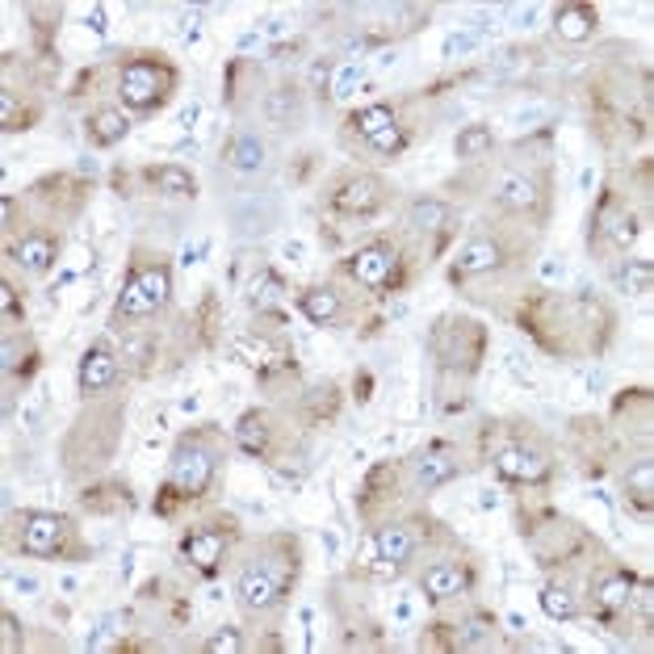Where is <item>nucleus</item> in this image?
<instances>
[{
  "instance_id": "4c0bfd02",
  "label": "nucleus",
  "mask_w": 654,
  "mask_h": 654,
  "mask_svg": "<svg viewBox=\"0 0 654 654\" xmlns=\"http://www.w3.org/2000/svg\"><path fill=\"white\" fill-rule=\"evenodd\" d=\"M34 117H38V110H34V105H25L13 89H4V93H0V126H4V131H25Z\"/></svg>"
},
{
  "instance_id": "b1692460",
  "label": "nucleus",
  "mask_w": 654,
  "mask_h": 654,
  "mask_svg": "<svg viewBox=\"0 0 654 654\" xmlns=\"http://www.w3.org/2000/svg\"><path fill=\"white\" fill-rule=\"evenodd\" d=\"M84 135H89V143L93 147H117V143L131 135V117L122 114L117 105H101V110H93L89 114V122H84Z\"/></svg>"
},
{
  "instance_id": "20e7f679",
  "label": "nucleus",
  "mask_w": 654,
  "mask_h": 654,
  "mask_svg": "<svg viewBox=\"0 0 654 654\" xmlns=\"http://www.w3.org/2000/svg\"><path fill=\"white\" fill-rule=\"evenodd\" d=\"M428 349L437 357V370L441 374H474L483 352H487V327L474 324V319H462V315H441L432 324V336H428Z\"/></svg>"
},
{
  "instance_id": "2f4dec72",
  "label": "nucleus",
  "mask_w": 654,
  "mask_h": 654,
  "mask_svg": "<svg viewBox=\"0 0 654 654\" xmlns=\"http://www.w3.org/2000/svg\"><path fill=\"white\" fill-rule=\"evenodd\" d=\"M147 181L160 189V193H168V198H198V181H193V172H185L181 164H160V168H151Z\"/></svg>"
},
{
  "instance_id": "7ed1b4c3",
  "label": "nucleus",
  "mask_w": 654,
  "mask_h": 654,
  "mask_svg": "<svg viewBox=\"0 0 654 654\" xmlns=\"http://www.w3.org/2000/svg\"><path fill=\"white\" fill-rule=\"evenodd\" d=\"M172 298V264L168 257H147L135 252V264L122 281V294L114 306V327H122V319H151L160 315Z\"/></svg>"
},
{
  "instance_id": "79ce46f5",
  "label": "nucleus",
  "mask_w": 654,
  "mask_h": 654,
  "mask_svg": "<svg viewBox=\"0 0 654 654\" xmlns=\"http://www.w3.org/2000/svg\"><path fill=\"white\" fill-rule=\"evenodd\" d=\"M239 651H244V633L232 630V625L206 638V654H239Z\"/></svg>"
},
{
  "instance_id": "9b49d317",
  "label": "nucleus",
  "mask_w": 654,
  "mask_h": 654,
  "mask_svg": "<svg viewBox=\"0 0 654 654\" xmlns=\"http://www.w3.org/2000/svg\"><path fill=\"white\" fill-rule=\"evenodd\" d=\"M490 466L504 483H516V487H538L550 478V449L545 444H529V441H508L490 453Z\"/></svg>"
},
{
  "instance_id": "cd10ccee",
  "label": "nucleus",
  "mask_w": 654,
  "mask_h": 654,
  "mask_svg": "<svg viewBox=\"0 0 654 654\" xmlns=\"http://www.w3.org/2000/svg\"><path fill=\"white\" fill-rule=\"evenodd\" d=\"M260 110H264V117H269V126L290 131V126L303 117V89H294V84H278L273 93H264Z\"/></svg>"
},
{
  "instance_id": "412c9836",
  "label": "nucleus",
  "mask_w": 654,
  "mask_h": 654,
  "mask_svg": "<svg viewBox=\"0 0 654 654\" xmlns=\"http://www.w3.org/2000/svg\"><path fill=\"white\" fill-rule=\"evenodd\" d=\"M633 587H638V575H633V571H608V575H600V579L591 584V608H596V617L608 621V625H617V617L630 612Z\"/></svg>"
},
{
  "instance_id": "473e14b6",
  "label": "nucleus",
  "mask_w": 654,
  "mask_h": 654,
  "mask_svg": "<svg viewBox=\"0 0 654 654\" xmlns=\"http://www.w3.org/2000/svg\"><path fill=\"white\" fill-rule=\"evenodd\" d=\"M612 281H617L621 294L642 298V294H651V285H654V264L651 260H621V264L612 269Z\"/></svg>"
},
{
  "instance_id": "423d86ee",
  "label": "nucleus",
  "mask_w": 654,
  "mask_h": 654,
  "mask_svg": "<svg viewBox=\"0 0 654 654\" xmlns=\"http://www.w3.org/2000/svg\"><path fill=\"white\" fill-rule=\"evenodd\" d=\"M214 470H218V449H214L211 432H189L172 449V462H168V483L181 490L185 499H202L214 483Z\"/></svg>"
},
{
  "instance_id": "5701e85b",
  "label": "nucleus",
  "mask_w": 654,
  "mask_h": 654,
  "mask_svg": "<svg viewBox=\"0 0 654 654\" xmlns=\"http://www.w3.org/2000/svg\"><path fill=\"white\" fill-rule=\"evenodd\" d=\"M298 311L315 327H336L345 319V294L336 285H306L298 294Z\"/></svg>"
},
{
  "instance_id": "a211bd4d",
  "label": "nucleus",
  "mask_w": 654,
  "mask_h": 654,
  "mask_svg": "<svg viewBox=\"0 0 654 654\" xmlns=\"http://www.w3.org/2000/svg\"><path fill=\"white\" fill-rule=\"evenodd\" d=\"M278 441H281V424L273 411H248L235 424V444L248 453V458H260V462H278Z\"/></svg>"
},
{
  "instance_id": "72a5a7b5",
  "label": "nucleus",
  "mask_w": 654,
  "mask_h": 654,
  "mask_svg": "<svg viewBox=\"0 0 654 654\" xmlns=\"http://www.w3.org/2000/svg\"><path fill=\"white\" fill-rule=\"evenodd\" d=\"M38 361H43V357H38V349H34V340H30V336H22V340L13 336V340L4 345V370H9L13 377H22V382L34 377Z\"/></svg>"
},
{
  "instance_id": "ea45409f",
  "label": "nucleus",
  "mask_w": 654,
  "mask_h": 654,
  "mask_svg": "<svg viewBox=\"0 0 654 654\" xmlns=\"http://www.w3.org/2000/svg\"><path fill=\"white\" fill-rule=\"evenodd\" d=\"M365 147H370L374 156H382V160H395V156H403V151L411 147V126H403V122H398V126L382 131V135H377L374 143H365Z\"/></svg>"
},
{
  "instance_id": "58836bf2",
  "label": "nucleus",
  "mask_w": 654,
  "mask_h": 654,
  "mask_svg": "<svg viewBox=\"0 0 654 654\" xmlns=\"http://www.w3.org/2000/svg\"><path fill=\"white\" fill-rule=\"evenodd\" d=\"M336 411H340V386H336V382H327V386L306 395V416H311V424L331 420Z\"/></svg>"
},
{
  "instance_id": "c85d7f7f",
  "label": "nucleus",
  "mask_w": 654,
  "mask_h": 654,
  "mask_svg": "<svg viewBox=\"0 0 654 654\" xmlns=\"http://www.w3.org/2000/svg\"><path fill=\"white\" fill-rule=\"evenodd\" d=\"M223 164L235 168V172H260L264 168V143L257 135H232V139L223 143Z\"/></svg>"
},
{
  "instance_id": "dca6fc26",
  "label": "nucleus",
  "mask_w": 654,
  "mask_h": 654,
  "mask_svg": "<svg viewBox=\"0 0 654 654\" xmlns=\"http://www.w3.org/2000/svg\"><path fill=\"white\" fill-rule=\"evenodd\" d=\"M591 239L600 235L605 244H612V248H630L633 239H638V214L612 193V189H605V198H600V206L591 211Z\"/></svg>"
},
{
  "instance_id": "c03bdc74",
  "label": "nucleus",
  "mask_w": 654,
  "mask_h": 654,
  "mask_svg": "<svg viewBox=\"0 0 654 654\" xmlns=\"http://www.w3.org/2000/svg\"><path fill=\"white\" fill-rule=\"evenodd\" d=\"M0 294H4V324H18V319H22V298H18V290L4 281Z\"/></svg>"
},
{
  "instance_id": "aec40b11",
  "label": "nucleus",
  "mask_w": 654,
  "mask_h": 654,
  "mask_svg": "<svg viewBox=\"0 0 654 654\" xmlns=\"http://www.w3.org/2000/svg\"><path fill=\"white\" fill-rule=\"evenodd\" d=\"M59 248H64V239L55 232H25L18 244H9V260L30 278H47L59 260Z\"/></svg>"
},
{
  "instance_id": "de8ad7c7",
  "label": "nucleus",
  "mask_w": 654,
  "mask_h": 654,
  "mask_svg": "<svg viewBox=\"0 0 654 654\" xmlns=\"http://www.w3.org/2000/svg\"><path fill=\"white\" fill-rule=\"evenodd\" d=\"M0 214H4V227H13L18 223V202L13 198H0Z\"/></svg>"
},
{
  "instance_id": "6e6552de",
  "label": "nucleus",
  "mask_w": 654,
  "mask_h": 654,
  "mask_svg": "<svg viewBox=\"0 0 654 654\" xmlns=\"http://www.w3.org/2000/svg\"><path fill=\"white\" fill-rule=\"evenodd\" d=\"M512 260H516V248L504 235L483 232L458 248V257L449 264V281L462 285V281H474V278H490V273H504Z\"/></svg>"
},
{
  "instance_id": "f8f14e48",
  "label": "nucleus",
  "mask_w": 654,
  "mask_h": 654,
  "mask_svg": "<svg viewBox=\"0 0 654 654\" xmlns=\"http://www.w3.org/2000/svg\"><path fill=\"white\" fill-rule=\"evenodd\" d=\"M235 545V525L232 520H214V525H198L181 538V559L198 571V575H218V566L227 559V550Z\"/></svg>"
},
{
  "instance_id": "a878e982",
  "label": "nucleus",
  "mask_w": 654,
  "mask_h": 654,
  "mask_svg": "<svg viewBox=\"0 0 654 654\" xmlns=\"http://www.w3.org/2000/svg\"><path fill=\"white\" fill-rule=\"evenodd\" d=\"M600 30V13L591 4H562L554 13V34L562 43H587Z\"/></svg>"
},
{
  "instance_id": "f257e3e1",
  "label": "nucleus",
  "mask_w": 654,
  "mask_h": 654,
  "mask_svg": "<svg viewBox=\"0 0 654 654\" xmlns=\"http://www.w3.org/2000/svg\"><path fill=\"white\" fill-rule=\"evenodd\" d=\"M303 575V550L294 538H269L252 559L244 562L239 579H235V596L248 617H264L273 608L285 605V591L298 584Z\"/></svg>"
},
{
  "instance_id": "7c9ffc66",
  "label": "nucleus",
  "mask_w": 654,
  "mask_h": 654,
  "mask_svg": "<svg viewBox=\"0 0 654 654\" xmlns=\"http://www.w3.org/2000/svg\"><path fill=\"white\" fill-rule=\"evenodd\" d=\"M407 227L420 235L444 232V227H449V202H441V198H420V202H411V206H407Z\"/></svg>"
},
{
  "instance_id": "37998d69",
  "label": "nucleus",
  "mask_w": 654,
  "mask_h": 654,
  "mask_svg": "<svg viewBox=\"0 0 654 654\" xmlns=\"http://www.w3.org/2000/svg\"><path fill=\"white\" fill-rule=\"evenodd\" d=\"M181 504H189L185 495L172 487V483H164L160 499H156V512H160V516H177V512H181Z\"/></svg>"
},
{
  "instance_id": "6ab92c4d",
  "label": "nucleus",
  "mask_w": 654,
  "mask_h": 654,
  "mask_svg": "<svg viewBox=\"0 0 654 654\" xmlns=\"http://www.w3.org/2000/svg\"><path fill=\"white\" fill-rule=\"evenodd\" d=\"M458 474H462V453L449 441H432L424 453H416V462H411V478H416L420 490L444 487V483H453Z\"/></svg>"
},
{
  "instance_id": "4468645a",
  "label": "nucleus",
  "mask_w": 654,
  "mask_h": 654,
  "mask_svg": "<svg viewBox=\"0 0 654 654\" xmlns=\"http://www.w3.org/2000/svg\"><path fill=\"white\" fill-rule=\"evenodd\" d=\"M232 352L248 365V370H257L260 382L294 365V357H290V349H285V340H281V336H269L264 327H244V331L232 340Z\"/></svg>"
},
{
  "instance_id": "f704fd0d",
  "label": "nucleus",
  "mask_w": 654,
  "mask_h": 654,
  "mask_svg": "<svg viewBox=\"0 0 654 654\" xmlns=\"http://www.w3.org/2000/svg\"><path fill=\"white\" fill-rule=\"evenodd\" d=\"M538 600H541V612H545V617H554V621H575V617H579V596H575L571 587L545 584Z\"/></svg>"
},
{
  "instance_id": "f03ea898",
  "label": "nucleus",
  "mask_w": 654,
  "mask_h": 654,
  "mask_svg": "<svg viewBox=\"0 0 654 654\" xmlns=\"http://www.w3.org/2000/svg\"><path fill=\"white\" fill-rule=\"evenodd\" d=\"M117 437H122V403H97L89 398V407L76 416V424L64 437V466H68L71 478L89 474V470H101L117 449Z\"/></svg>"
},
{
  "instance_id": "4be33fe9",
  "label": "nucleus",
  "mask_w": 654,
  "mask_h": 654,
  "mask_svg": "<svg viewBox=\"0 0 654 654\" xmlns=\"http://www.w3.org/2000/svg\"><path fill=\"white\" fill-rule=\"evenodd\" d=\"M80 395L84 398H97L101 391H110L117 382V357L105 345H93V349H84L80 357Z\"/></svg>"
},
{
  "instance_id": "2eb2a0df",
  "label": "nucleus",
  "mask_w": 654,
  "mask_h": 654,
  "mask_svg": "<svg viewBox=\"0 0 654 654\" xmlns=\"http://www.w3.org/2000/svg\"><path fill=\"white\" fill-rule=\"evenodd\" d=\"M71 520L59 512H25L22 516V533H18V545H22L25 559H55L64 554V545L71 541Z\"/></svg>"
},
{
  "instance_id": "c756f323",
  "label": "nucleus",
  "mask_w": 654,
  "mask_h": 654,
  "mask_svg": "<svg viewBox=\"0 0 654 654\" xmlns=\"http://www.w3.org/2000/svg\"><path fill=\"white\" fill-rule=\"evenodd\" d=\"M285 298V281L273 273V269H260L257 278L248 281V306L260 311V315H273Z\"/></svg>"
},
{
  "instance_id": "49530a36",
  "label": "nucleus",
  "mask_w": 654,
  "mask_h": 654,
  "mask_svg": "<svg viewBox=\"0 0 654 654\" xmlns=\"http://www.w3.org/2000/svg\"><path fill=\"white\" fill-rule=\"evenodd\" d=\"M327 76H331V59H319V64H315V71H311V84H315V89H324Z\"/></svg>"
},
{
  "instance_id": "ddd939ff",
  "label": "nucleus",
  "mask_w": 654,
  "mask_h": 654,
  "mask_svg": "<svg viewBox=\"0 0 654 654\" xmlns=\"http://www.w3.org/2000/svg\"><path fill=\"white\" fill-rule=\"evenodd\" d=\"M420 529L424 520H391V525H382L374 529V538H370V550H374V575H395L403 571L407 562L416 559V550H420Z\"/></svg>"
},
{
  "instance_id": "39448f33",
  "label": "nucleus",
  "mask_w": 654,
  "mask_h": 654,
  "mask_svg": "<svg viewBox=\"0 0 654 654\" xmlns=\"http://www.w3.org/2000/svg\"><path fill=\"white\" fill-rule=\"evenodd\" d=\"M172 93H177V68L164 55H139L117 76V97L126 101V110H143V114L160 110Z\"/></svg>"
},
{
  "instance_id": "bb28decb",
  "label": "nucleus",
  "mask_w": 654,
  "mask_h": 654,
  "mask_svg": "<svg viewBox=\"0 0 654 654\" xmlns=\"http://www.w3.org/2000/svg\"><path fill=\"white\" fill-rule=\"evenodd\" d=\"M80 508L93 516H117L135 508V495L126 483H93V487L80 495Z\"/></svg>"
},
{
  "instance_id": "9d476101",
  "label": "nucleus",
  "mask_w": 654,
  "mask_h": 654,
  "mask_svg": "<svg viewBox=\"0 0 654 654\" xmlns=\"http://www.w3.org/2000/svg\"><path fill=\"white\" fill-rule=\"evenodd\" d=\"M495 206L516 218H545L550 206V177L545 172H504L495 185Z\"/></svg>"
},
{
  "instance_id": "e433bc0d",
  "label": "nucleus",
  "mask_w": 654,
  "mask_h": 654,
  "mask_svg": "<svg viewBox=\"0 0 654 654\" xmlns=\"http://www.w3.org/2000/svg\"><path fill=\"white\" fill-rule=\"evenodd\" d=\"M453 151H458V160H483V156H490L495 151V135H490V126H466L462 135H458V143H453Z\"/></svg>"
},
{
  "instance_id": "c9c22d12",
  "label": "nucleus",
  "mask_w": 654,
  "mask_h": 654,
  "mask_svg": "<svg viewBox=\"0 0 654 654\" xmlns=\"http://www.w3.org/2000/svg\"><path fill=\"white\" fill-rule=\"evenodd\" d=\"M625 499H630L638 512H651L654 504V466L651 462H638L625 474Z\"/></svg>"
},
{
  "instance_id": "a19ab883",
  "label": "nucleus",
  "mask_w": 654,
  "mask_h": 654,
  "mask_svg": "<svg viewBox=\"0 0 654 654\" xmlns=\"http://www.w3.org/2000/svg\"><path fill=\"white\" fill-rule=\"evenodd\" d=\"M248 76H257V68H252L248 59H235L232 68H227V76H223V97H227V105H239V101H244Z\"/></svg>"
},
{
  "instance_id": "f3484780",
  "label": "nucleus",
  "mask_w": 654,
  "mask_h": 654,
  "mask_svg": "<svg viewBox=\"0 0 654 654\" xmlns=\"http://www.w3.org/2000/svg\"><path fill=\"white\" fill-rule=\"evenodd\" d=\"M470 587H474V566L462 559L432 562L420 575V591L432 605H449V600H462Z\"/></svg>"
},
{
  "instance_id": "1a4fd4ad",
  "label": "nucleus",
  "mask_w": 654,
  "mask_h": 654,
  "mask_svg": "<svg viewBox=\"0 0 654 654\" xmlns=\"http://www.w3.org/2000/svg\"><path fill=\"white\" fill-rule=\"evenodd\" d=\"M345 273L365 290H398L403 273H407V260L395 244H365L361 252H352L345 260Z\"/></svg>"
},
{
  "instance_id": "a18cd8bd",
  "label": "nucleus",
  "mask_w": 654,
  "mask_h": 654,
  "mask_svg": "<svg viewBox=\"0 0 654 654\" xmlns=\"http://www.w3.org/2000/svg\"><path fill=\"white\" fill-rule=\"evenodd\" d=\"M4 651H22V625L13 612H4Z\"/></svg>"
},
{
  "instance_id": "09e8293b",
  "label": "nucleus",
  "mask_w": 654,
  "mask_h": 654,
  "mask_svg": "<svg viewBox=\"0 0 654 654\" xmlns=\"http://www.w3.org/2000/svg\"><path fill=\"white\" fill-rule=\"evenodd\" d=\"M370 386H374V377H370V374H357V398H361V403L370 398Z\"/></svg>"
},
{
  "instance_id": "393cba45",
  "label": "nucleus",
  "mask_w": 654,
  "mask_h": 654,
  "mask_svg": "<svg viewBox=\"0 0 654 654\" xmlns=\"http://www.w3.org/2000/svg\"><path fill=\"white\" fill-rule=\"evenodd\" d=\"M391 126H398L395 105L377 101V105H365V110H352L349 122H345V135H349V139H361V143H374L377 135L391 131Z\"/></svg>"
},
{
  "instance_id": "0eeeda50",
  "label": "nucleus",
  "mask_w": 654,
  "mask_h": 654,
  "mask_svg": "<svg viewBox=\"0 0 654 654\" xmlns=\"http://www.w3.org/2000/svg\"><path fill=\"white\" fill-rule=\"evenodd\" d=\"M391 193L395 189L386 185L377 172H349L340 177L331 193H327V206L336 214H349V218H374L391 206Z\"/></svg>"
},
{
  "instance_id": "8fccbe9b",
  "label": "nucleus",
  "mask_w": 654,
  "mask_h": 654,
  "mask_svg": "<svg viewBox=\"0 0 654 654\" xmlns=\"http://www.w3.org/2000/svg\"><path fill=\"white\" fill-rule=\"evenodd\" d=\"M89 25H93L97 34H101V30H105V9H93V13H89Z\"/></svg>"
}]
</instances>
